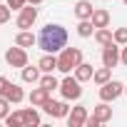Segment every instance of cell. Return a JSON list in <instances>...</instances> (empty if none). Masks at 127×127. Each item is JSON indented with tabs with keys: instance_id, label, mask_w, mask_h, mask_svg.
I'll list each match as a JSON object with an SVG mask.
<instances>
[{
	"instance_id": "cell-19",
	"label": "cell",
	"mask_w": 127,
	"mask_h": 127,
	"mask_svg": "<svg viewBox=\"0 0 127 127\" xmlns=\"http://www.w3.org/2000/svg\"><path fill=\"white\" fill-rule=\"evenodd\" d=\"M40 72H42L40 67H28V65H25V67H23V80H25V82H37V80H40Z\"/></svg>"
},
{
	"instance_id": "cell-9",
	"label": "cell",
	"mask_w": 127,
	"mask_h": 127,
	"mask_svg": "<svg viewBox=\"0 0 127 127\" xmlns=\"http://www.w3.org/2000/svg\"><path fill=\"white\" fill-rule=\"evenodd\" d=\"M42 110H45L50 117H67V112H70V107H67L65 102H55V100H47V102L42 105Z\"/></svg>"
},
{
	"instance_id": "cell-10",
	"label": "cell",
	"mask_w": 127,
	"mask_h": 127,
	"mask_svg": "<svg viewBox=\"0 0 127 127\" xmlns=\"http://www.w3.org/2000/svg\"><path fill=\"white\" fill-rule=\"evenodd\" d=\"M47 100H50V90H45L42 85H40V87H35V90L30 92V105H40V107H42Z\"/></svg>"
},
{
	"instance_id": "cell-7",
	"label": "cell",
	"mask_w": 127,
	"mask_h": 127,
	"mask_svg": "<svg viewBox=\"0 0 127 127\" xmlns=\"http://www.w3.org/2000/svg\"><path fill=\"white\" fill-rule=\"evenodd\" d=\"M120 62V47H117V42L112 40L110 45H105V50H102V65L105 67H115Z\"/></svg>"
},
{
	"instance_id": "cell-6",
	"label": "cell",
	"mask_w": 127,
	"mask_h": 127,
	"mask_svg": "<svg viewBox=\"0 0 127 127\" xmlns=\"http://www.w3.org/2000/svg\"><path fill=\"white\" fill-rule=\"evenodd\" d=\"M35 20H37V8H35V5H25V8L20 10L18 28H20V30H30V28L35 25Z\"/></svg>"
},
{
	"instance_id": "cell-8",
	"label": "cell",
	"mask_w": 127,
	"mask_h": 127,
	"mask_svg": "<svg viewBox=\"0 0 127 127\" xmlns=\"http://www.w3.org/2000/svg\"><path fill=\"white\" fill-rule=\"evenodd\" d=\"M85 122H87V107L77 105V107H72V112H67V125L70 127H82Z\"/></svg>"
},
{
	"instance_id": "cell-31",
	"label": "cell",
	"mask_w": 127,
	"mask_h": 127,
	"mask_svg": "<svg viewBox=\"0 0 127 127\" xmlns=\"http://www.w3.org/2000/svg\"><path fill=\"white\" fill-rule=\"evenodd\" d=\"M28 3H30V5H40V3H42V0H28Z\"/></svg>"
},
{
	"instance_id": "cell-29",
	"label": "cell",
	"mask_w": 127,
	"mask_h": 127,
	"mask_svg": "<svg viewBox=\"0 0 127 127\" xmlns=\"http://www.w3.org/2000/svg\"><path fill=\"white\" fill-rule=\"evenodd\" d=\"M8 87H10V80H8V77H0V95H5Z\"/></svg>"
},
{
	"instance_id": "cell-13",
	"label": "cell",
	"mask_w": 127,
	"mask_h": 127,
	"mask_svg": "<svg viewBox=\"0 0 127 127\" xmlns=\"http://www.w3.org/2000/svg\"><path fill=\"white\" fill-rule=\"evenodd\" d=\"M92 75H95V70H92V65H87V62H80V65L75 67V77H77L80 82L92 80Z\"/></svg>"
},
{
	"instance_id": "cell-22",
	"label": "cell",
	"mask_w": 127,
	"mask_h": 127,
	"mask_svg": "<svg viewBox=\"0 0 127 127\" xmlns=\"http://www.w3.org/2000/svg\"><path fill=\"white\" fill-rule=\"evenodd\" d=\"M5 97H8L10 102H20V100H23L25 95H23V87H18V85H13V82H10V87H8Z\"/></svg>"
},
{
	"instance_id": "cell-18",
	"label": "cell",
	"mask_w": 127,
	"mask_h": 127,
	"mask_svg": "<svg viewBox=\"0 0 127 127\" xmlns=\"http://www.w3.org/2000/svg\"><path fill=\"white\" fill-rule=\"evenodd\" d=\"M95 40H97V42L105 47V45H110V42L115 40V35H112L107 28H97V32H95Z\"/></svg>"
},
{
	"instance_id": "cell-12",
	"label": "cell",
	"mask_w": 127,
	"mask_h": 127,
	"mask_svg": "<svg viewBox=\"0 0 127 127\" xmlns=\"http://www.w3.org/2000/svg\"><path fill=\"white\" fill-rule=\"evenodd\" d=\"M90 20H92V25H95V28H107V25H110V13H107L105 8H97V10L92 13V18H90Z\"/></svg>"
},
{
	"instance_id": "cell-2",
	"label": "cell",
	"mask_w": 127,
	"mask_h": 127,
	"mask_svg": "<svg viewBox=\"0 0 127 127\" xmlns=\"http://www.w3.org/2000/svg\"><path fill=\"white\" fill-rule=\"evenodd\" d=\"M82 62V50L80 47H62L60 50V57H57V70L60 72H72L77 65Z\"/></svg>"
},
{
	"instance_id": "cell-33",
	"label": "cell",
	"mask_w": 127,
	"mask_h": 127,
	"mask_svg": "<svg viewBox=\"0 0 127 127\" xmlns=\"http://www.w3.org/2000/svg\"><path fill=\"white\" fill-rule=\"evenodd\" d=\"M125 92H127V87H125Z\"/></svg>"
},
{
	"instance_id": "cell-17",
	"label": "cell",
	"mask_w": 127,
	"mask_h": 127,
	"mask_svg": "<svg viewBox=\"0 0 127 127\" xmlns=\"http://www.w3.org/2000/svg\"><path fill=\"white\" fill-rule=\"evenodd\" d=\"M15 45H20V47H32V45H35V35H32L30 30H20L18 37H15Z\"/></svg>"
},
{
	"instance_id": "cell-27",
	"label": "cell",
	"mask_w": 127,
	"mask_h": 127,
	"mask_svg": "<svg viewBox=\"0 0 127 127\" xmlns=\"http://www.w3.org/2000/svg\"><path fill=\"white\" fill-rule=\"evenodd\" d=\"M10 20V5H0V25Z\"/></svg>"
},
{
	"instance_id": "cell-15",
	"label": "cell",
	"mask_w": 127,
	"mask_h": 127,
	"mask_svg": "<svg viewBox=\"0 0 127 127\" xmlns=\"http://www.w3.org/2000/svg\"><path fill=\"white\" fill-rule=\"evenodd\" d=\"M23 120H25V127H37L40 125V115H37L35 105L28 107V110H23Z\"/></svg>"
},
{
	"instance_id": "cell-11",
	"label": "cell",
	"mask_w": 127,
	"mask_h": 127,
	"mask_svg": "<svg viewBox=\"0 0 127 127\" xmlns=\"http://www.w3.org/2000/svg\"><path fill=\"white\" fill-rule=\"evenodd\" d=\"M92 13H95V8H92V3H87V0H80V3L75 5V15L80 20H90Z\"/></svg>"
},
{
	"instance_id": "cell-3",
	"label": "cell",
	"mask_w": 127,
	"mask_h": 127,
	"mask_svg": "<svg viewBox=\"0 0 127 127\" xmlns=\"http://www.w3.org/2000/svg\"><path fill=\"white\" fill-rule=\"evenodd\" d=\"M60 92H62V97L65 100H80V95H82V87H80V80L77 77H65L60 82Z\"/></svg>"
},
{
	"instance_id": "cell-1",
	"label": "cell",
	"mask_w": 127,
	"mask_h": 127,
	"mask_svg": "<svg viewBox=\"0 0 127 127\" xmlns=\"http://www.w3.org/2000/svg\"><path fill=\"white\" fill-rule=\"evenodd\" d=\"M37 45H40V50L55 55V52H60L62 47H67V30L62 28V25H57V23H50V25H45V28L40 30Z\"/></svg>"
},
{
	"instance_id": "cell-14",
	"label": "cell",
	"mask_w": 127,
	"mask_h": 127,
	"mask_svg": "<svg viewBox=\"0 0 127 127\" xmlns=\"http://www.w3.org/2000/svg\"><path fill=\"white\" fill-rule=\"evenodd\" d=\"M92 117H97L100 122H110V120H112V107H107V102L102 100V105H97V107H95Z\"/></svg>"
},
{
	"instance_id": "cell-23",
	"label": "cell",
	"mask_w": 127,
	"mask_h": 127,
	"mask_svg": "<svg viewBox=\"0 0 127 127\" xmlns=\"http://www.w3.org/2000/svg\"><path fill=\"white\" fill-rule=\"evenodd\" d=\"M92 30H95L92 20H80V25H77V35H80V37H90Z\"/></svg>"
},
{
	"instance_id": "cell-25",
	"label": "cell",
	"mask_w": 127,
	"mask_h": 127,
	"mask_svg": "<svg viewBox=\"0 0 127 127\" xmlns=\"http://www.w3.org/2000/svg\"><path fill=\"white\" fill-rule=\"evenodd\" d=\"M10 105H13V102H10L5 95H0V117H8V115H10Z\"/></svg>"
},
{
	"instance_id": "cell-5",
	"label": "cell",
	"mask_w": 127,
	"mask_h": 127,
	"mask_svg": "<svg viewBox=\"0 0 127 127\" xmlns=\"http://www.w3.org/2000/svg\"><path fill=\"white\" fill-rule=\"evenodd\" d=\"M5 60H8L10 67H25V65H28V52H25V47L15 45V47H10V50L5 52Z\"/></svg>"
},
{
	"instance_id": "cell-16",
	"label": "cell",
	"mask_w": 127,
	"mask_h": 127,
	"mask_svg": "<svg viewBox=\"0 0 127 127\" xmlns=\"http://www.w3.org/2000/svg\"><path fill=\"white\" fill-rule=\"evenodd\" d=\"M37 67H40L42 72H52V70H57V57H55L52 52H47V55L37 62Z\"/></svg>"
},
{
	"instance_id": "cell-32",
	"label": "cell",
	"mask_w": 127,
	"mask_h": 127,
	"mask_svg": "<svg viewBox=\"0 0 127 127\" xmlns=\"http://www.w3.org/2000/svg\"><path fill=\"white\" fill-rule=\"evenodd\" d=\"M122 3H125V5H127V0H122Z\"/></svg>"
},
{
	"instance_id": "cell-4",
	"label": "cell",
	"mask_w": 127,
	"mask_h": 127,
	"mask_svg": "<svg viewBox=\"0 0 127 127\" xmlns=\"http://www.w3.org/2000/svg\"><path fill=\"white\" fill-rule=\"evenodd\" d=\"M122 92H125V85H122V82H117V80H107L105 85H100V100H105V102L117 100Z\"/></svg>"
},
{
	"instance_id": "cell-21",
	"label": "cell",
	"mask_w": 127,
	"mask_h": 127,
	"mask_svg": "<svg viewBox=\"0 0 127 127\" xmlns=\"http://www.w3.org/2000/svg\"><path fill=\"white\" fill-rule=\"evenodd\" d=\"M40 85H42V87H45V90H50V92H52V90H57V87H60V82H57V80H55V77H52V72H45V75H42V77H40Z\"/></svg>"
},
{
	"instance_id": "cell-20",
	"label": "cell",
	"mask_w": 127,
	"mask_h": 127,
	"mask_svg": "<svg viewBox=\"0 0 127 127\" xmlns=\"http://www.w3.org/2000/svg\"><path fill=\"white\" fill-rule=\"evenodd\" d=\"M110 75H112V67H100V70H95L92 80H95L97 85H105V82L110 80Z\"/></svg>"
},
{
	"instance_id": "cell-28",
	"label": "cell",
	"mask_w": 127,
	"mask_h": 127,
	"mask_svg": "<svg viewBox=\"0 0 127 127\" xmlns=\"http://www.w3.org/2000/svg\"><path fill=\"white\" fill-rule=\"evenodd\" d=\"M8 5L15 8V10H23V8L28 5V0H8Z\"/></svg>"
},
{
	"instance_id": "cell-24",
	"label": "cell",
	"mask_w": 127,
	"mask_h": 127,
	"mask_svg": "<svg viewBox=\"0 0 127 127\" xmlns=\"http://www.w3.org/2000/svg\"><path fill=\"white\" fill-rule=\"evenodd\" d=\"M5 125H8V127H23V125H25L23 112H10V115L5 117Z\"/></svg>"
},
{
	"instance_id": "cell-30",
	"label": "cell",
	"mask_w": 127,
	"mask_h": 127,
	"mask_svg": "<svg viewBox=\"0 0 127 127\" xmlns=\"http://www.w3.org/2000/svg\"><path fill=\"white\" fill-rule=\"evenodd\" d=\"M120 60H122V62H125V65H127V45H125V50L120 52Z\"/></svg>"
},
{
	"instance_id": "cell-26",
	"label": "cell",
	"mask_w": 127,
	"mask_h": 127,
	"mask_svg": "<svg viewBox=\"0 0 127 127\" xmlns=\"http://www.w3.org/2000/svg\"><path fill=\"white\" fill-rule=\"evenodd\" d=\"M115 42H117V45H127V28L115 30Z\"/></svg>"
}]
</instances>
